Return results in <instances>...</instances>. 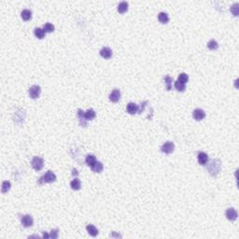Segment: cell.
Listing matches in <instances>:
<instances>
[{"instance_id": "6da1fadb", "label": "cell", "mask_w": 239, "mask_h": 239, "mask_svg": "<svg viewBox=\"0 0 239 239\" xmlns=\"http://www.w3.org/2000/svg\"><path fill=\"white\" fill-rule=\"evenodd\" d=\"M56 180V175L53 173L52 171L49 170L46 174H45L43 177H41L39 178L38 182L40 184H43V183H52Z\"/></svg>"}, {"instance_id": "7a4b0ae2", "label": "cell", "mask_w": 239, "mask_h": 239, "mask_svg": "<svg viewBox=\"0 0 239 239\" xmlns=\"http://www.w3.org/2000/svg\"><path fill=\"white\" fill-rule=\"evenodd\" d=\"M31 164H32V167L34 168V169L36 170V171H39V170L42 169L43 166H44V161H43L42 158H40V157L35 156L32 159Z\"/></svg>"}, {"instance_id": "3957f363", "label": "cell", "mask_w": 239, "mask_h": 239, "mask_svg": "<svg viewBox=\"0 0 239 239\" xmlns=\"http://www.w3.org/2000/svg\"><path fill=\"white\" fill-rule=\"evenodd\" d=\"M28 92H29L30 97H31L32 99H36V98H38L39 95H40L41 88L39 87L38 85H33L29 88Z\"/></svg>"}, {"instance_id": "277c9868", "label": "cell", "mask_w": 239, "mask_h": 239, "mask_svg": "<svg viewBox=\"0 0 239 239\" xmlns=\"http://www.w3.org/2000/svg\"><path fill=\"white\" fill-rule=\"evenodd\" d=\"M174 149H175V145L173 142H171V141L165 142V143L162 146V148H161V151H162L163 153H165V154H170V153L174 151Z\"/></svg>"}, {"instance_id": "5b68a950", "label": "cell", "mask_w": 239, "mask_h": 239, "mask_svg": "<svg viewBox=\"0 0 239 239\" xmlns=\"http://www.w3.org/2000/svg\"><path fill=\"white\" fill-rule=\"evenodd\" d=\"M21 221H22V226L25 227V228H28V227H31V226L33 225L34 219H33V218H32V216H30V215H24V216L22 217Z\"/></svg>"}, {"instance_id": "8992f818", "label": "cell", "mask_w": 239, "mask_h": 239, "mask_svg": "<svg viewBox=\"0 0 239 239\" xmlns=\"http://www.w3.org/2000/svg\"><path fill=\"white\" fill-rule=\"evenodd\" d=\"M225 215H226V218L229 220H232V221L235 220V219H237V217H238V214H237L236 210H235V209L233 208V207L228 208L227 210H226V214Z\"/></svg>"}, {"instance_id": "52a82bcc", "label": "cell", "mask_w": 239, "mask_h": 239, "mask_svg": "<svg viewBox=\"0 0 239 239\" xmlns=\"http://www.w3.org/2000/svg\"><path fill=\"white\" fill-rule=\"evenodd\" d=\"M192 117L194 118V119H196L198 122L202 121L205 117V112L203 109H201V108H196L192 112Z\"/></svg>"}, {"instance_id": "ba28073f", "label": "cell", "mask_w": 239, "mask_h": 239, "mask_svg": "<svg viewBox=\"0 0 239 239\" xmlns=\"http://www.w3.org/2000/svg\"><path fill=\"white\" fill-rule=\"evenodd\" d=\"M121 98V91L119 89H114L109 95V100L113 103H117Z\"/></svg>"}, {"instance_id": "9c48e42d", "label": "cell", "mask_w": 239, "mask_h": 239, "mask_svg": "<svg viewBox=\"0 0 239 239\" xmlns=\"http://www.w3.org/2000/svg\"><path fill=\"white\" fill-rule=\"evenodd\" d=\"M78 119H80V124L82 126V127H86L87 126V122L88 121L85 118V112L82 110V109H78Z\"/></svg>"}, {"instance_id": "30bf717a", "label": "cell", "mask_w": 239, "mask_h": 239, "mask_svg": "<svg viewBox=\"0 0 239 239\" xmlns=\"http://www.w3.org/2000/svg\"><path fill=\"white\" fill-rule=\"evenodd\" d=\"M126 110L128 112L129 114L131 115H134L138 112V107L136 103H133V102H130L127 104V107H126Z\"/></svg>"}, {"instance_id": "8fae6325", "label": "cell", "mask_w": 239, "mask_h": 239, "mask_svg": "<svg viewBox=\"0 0 239 239\" xmlns=\"http://www.w3.org/2000/svg\"><path fill=\"white\" fill-rule=\"evenodd\" d=\"M198 163H199L201 165H205L208 162V155L205 152H199L198 153Z\"/></svg>"}, {"instance_id": "7c38bea8", "label": "cell", "mask_w": 239, "mask_h": 239, "mask_svg": "<svg viewBox=\"0 0 239 239\" xmlns=\"http://www.w3.org/2000/svg\"><path fill=\"white\" fill-rule=\"evenodd\" d=\"M100 55L102 56L103 58L105 59H109L111 56H112V51L110 48L108 47H104L101 49L100 51Z\"/></svg>"}, {"instance_id": "4fadbf2b", "label": "cell", "mask_w": 239, "mask_h": 239, "mask_svg": "<svg viewBox=\"0 0 239 239\" xmlns=\"http://www.w3.org/2000/svg\"><path fill=\"white\" fill-rule=\"evenodd\" d=\"M91 168H92V170L95 172V173H101V172H102L103 169H104V165H103V163H101V162L96 161L95 163L93 164V165Z\"/></svg>"}, {"instance_id": "5bb4252c", "label": "cell", "mask_w": 239, "mask_h": 239, "mask_svg": "<svg viewBox=\"0 0 239 239\" xmlns=\"http://www.w3.org/2000/svg\"><path fill=\"white\" fill-rule=\"evenodd\" d=\"M86 229H87V232L89 233L90 235H92V236H96L97 234H98V230H97V228L95 226L92 225V224H90V225H87L86 227Z\"/></svg>"}, {"instance_id": "9a60e30c", "label": "cell", "mask_w": 239, "mask_h": 239, "mask_svg": "<svg viewBox=\"0 0 239 239\" xmlns=\"http://www.w3.org/2000/svg\"><path fill=\"white\" fill-rule=\"evenodd\" d=\"M70 187H71V188H72V190H78L80 189V187H81L80 180L78 178L73 179V180L70 182Z\"/></svg>"}, {"instance_id": "2e32d148", "label": "cell", "mask_w": 239, "mask_h": 239, "mask_svg": "<svg viewBox=\"0 0 239 239\" xmlns=\"http://www.w3.org/2000/svg\"><path fill=\"white\" fill-rule=\"evenodd\" d=\"M95 116H96V113L92 108H90V109H88L85 112V118L87 121H92L95 118Z\"/></svg>"}, {"instance_id": "e0dca14e", "label": "cell", "mask_w": 239, "mask_h": 239, "mask_svg": "<svg viewBox=\"0 0 239 239\" xmlns=\"http://www.w3.org/2000/svg\"><path fill=\"white\" fill-rule=\"evenodd\" d=\"M128 7H129V5L127 2H125V1L121 2L118 5V11L119 13H124L128 10Z\"/></svg>"}, {"instance_id": "ac0fdd59", "label": "cell", "mask_w": 239, "mask_h": 239, "mask_svg": "<svg viewBox=\"0 0 239 239\" xmlns=\"http://www.w3.org/2000/svg\"><path fill=\"white\" fill-rule=\"evenodd\" d=\"M21 16L22 18V20L29 21L32 18V11L29 9H24L21 12Z\"/></svg>"}, {"instance_id": "d6986e66", "label": "cell", "mask_w": 239, "mask_h": 239, "mask_svg": "<svg viewBox=\"0 0 239 239\" xmlns=\"http://www.w3.org/2000/svg\"><path fill=\"white\" fill-rule=\"evenodd\" d=\"M85 162H86V163L88 164L89 166H92L93 164L95 163V162H96V158H95V155H92V154H89V155H87L86 156V159H85Z\"/></svg>"}, {"instance_id": "ffe728a7", "label": "cell", "mask_w": 239, "mask_h": 239, "mask_svg": "<svg viewBox=\"0 0 239 239\" xmlns=\"http://www.w3.org/2000/svg\"><path fill=\"white\" fill-rule=\"evenodd\" d=\"M158 20L160 21V22H162V24H167L168 21H169L168 14L165 12H160L158 14Z\"/></svg>"}, {"instance_id": "44dd1931", "label": "cell", "mask_w": 239, "mask_h": 239, "mask_svg": "<svg viewBox=\"0 0 239 239\" xmlns=\"http://www.w3.org/2000/svg\"><path fill=\"white\" fill-rule=\"evenodd\" d=\"M34 34H35V36L37 37V38H39V39H42L43 37H45V31L43 30V28H39V27H37L35 29V31H34Z\"/></svg>"}, {"instance_id": "7402d4cb", "label": "cell", "mask_w": 239, "mask_h": 239, "mask_svg": "<svg viewBox=\"0 0 239 239\" xmlns=\"http://www.w3.org/2000/svg\"><path fill=\"white\" fill-rule=\"evenodd\" d=\"M175 88L177 89V91H178V92H184L186 89V84L177 80L175 82Z\"/></svg>"}, {"instance_id": "603a6c76", "label": "cell", "mask_w": 239, "mask_h": 239, "mask_svg": "<svg viewBox=\"0 0 239 239\" xmlns=\"http://www.w3.org/2000/svg\"><path fill=\"white\" fill-rule=\"evenodd\" d=\"M207 48L209 49V50H211V51H215V50H217V49L219 48V44H218V42H217L216 40L212 39V40H210L207 43Z\"/></svg>"}, {"instance_id": "cb8c5ba5", "label": "cell", "mask_w": 239, "mask_h": 239, "mask_svg": "<svg viewBox=\"0 0 239 239\" xmlns=\"http://www.w3.org/2000/svg\"><path fill=\"white\" fill-rule=\"evenodd\" d=\"M43 30L45 31V33H51L54 31V25L50 24V22H47L43 25Z\"/></svg>"}, {"instance_id": "d4e9b609", "label": "cell", "mask_w": 239, "mask_h": 239, "mask_svg": "<svg viewBox=\"0 0 239 239\" xmlns=\"http://www.w3.org/2000/svg\"><path fill=\"white\" fill-rule=\"evenodd\" d=\"M164 82H165V85H166V90L167 91H170L172 89V82H173V78L169 76H166L164 78Z\"/></svg>"}, {"instance_id": "484cf974", "label": "cell", "mask_w": 239, "mask_h": 239, "mask_svg": "<svg viewBox=\"0 0 239 239\" xmlns=\"http://www.w3.org/2000/svg\"><path fill=\"white\" fill-rule=\"evenodd\" d=\"M178 81H180L182 82V83H184L186 84L187 82H188L189 80V76L187 75L186 73H181V74H179V76H178Z\"/></svg>"}, {"instance_id": "4316f807", "label": "cell", "mask_w": 239, "mask_h": 239, "mask_svg": "<svg viewBox=\"0 0 239 239\" xmlns=\"http://www.w3.org/2000/svg\"><path fill=\"white\" fill-rule=\"evenodd\" d=\"M10 187H11V185H10V182H9V181H7V180L4 181V182L2 183V190H1L2 192H3V193L7 192L9 190Z\"/></svg>"}, {"instance_id": "83f0119b", "label": "cell", "mask_w": 239, "mask_h": 239, "mask_svg": "<svg viewBox=\"0 0 239 239\" xmlns=\"http://www.w3.org/2000/svg\"><path fill=\"white\" fill-rule=\"evenodd\" d=\"M239 7L238 3H235L231 7V9H230L231 12L233 13V15H234V16H237L238 15V12H239V7Z\"/></svg>"}, {"instance_id": "f1b7e54d", "label": "cell", "mask_w": 239, "mask_h": 239, "mask_svg": "<svg viewBox=\"0 0 239 239\" xmlns=\"http://www.w3.org/2000/svg\"><path fill=\"white\" fill-rule=\"evenodd\" d=\"M58 233H59V231H58L57 229L51 230V234H50V238H52V239H56V238L58 237Z\"/></svg>"}, {"instance_id": "f546056e", "label": "cell", "mask_w": 239, "mask_h": 239, "mask_svg": "<svg viewBox=\"0 0 239 239\" xmlns=\"http://www.w3.org/2000/svg\"><path fill=\"white\" fill-rule=\"evenodd\" d=\"M78 170H77V169H73V170H72V175H73V176H75V175L78 176Z\"/></svg>"}, {"instance_id": "4dcf8cb0", "label": "cell", "mask_w": 239, "mask_h": 239, "mask_svg": "<svg viewBox=\"0 0 239 239\" xmlns=\"http://www.w3.org/2000/svg\"><path fill=\"white\" fill-rule=\"evenodd\" d=\"M43 237H44V238H50V234L44 233V234H43Z\"/></svg>"}]
</instances>
